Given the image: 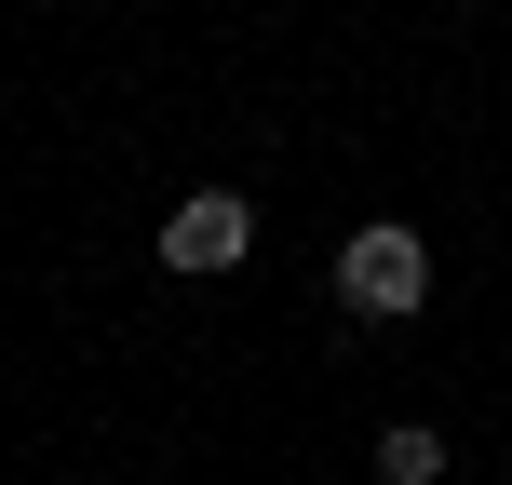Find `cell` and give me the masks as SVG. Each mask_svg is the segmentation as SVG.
<instances>
[{
	"label": "cell",
	"mask_w": 512,
	"mask_h": 485,
	"mask_svg": "<svg viewBox=\"0 0 512 485\" xmlns=\"http://www.w3.org/2000/svg\"><path fill=\"white\" fill-rule=\"evenodd\" d=\"M337 310H351V324H418V310H432V243H418L405 216H364V230L337 243Z\"/></svg>",
	"instance_id": "6da1fadb"
},
{
	"label": "cell",
	"mask_w": 512,
	"mask_h": 485,
	"mask_svg": "<svg viewBox=\"0 0 512 485\" xmlns=\"http://www.w3.org/2000/svg\"><path fill=\"white\" fill-rule=\"evenodd\" d=\"M149 256H162L176 283H216V270H243V256H256V203H243V189H189V203L149 230Z\"/></svg>",
	"instance_id": "7a4b0ae2"
},
{
	"label": "cell",
	"mask_w": 512,
	"mask_h": 485,
	"mask_svg": "<svg viewBox=\"0 0 512 485\" xmlns=\"http://www.w3.org/2000/svg\"><path fill=\"white\" fill-rule=\"evenodd\" d=\"M364 459H378V485H445V432H418V418H391V432L364 445Z\"/></svg>",
	"instance_id": "3957f363"
}]
</instances>
